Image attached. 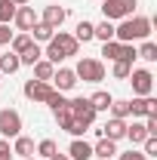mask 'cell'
Returning <instances> with one entry per match:
<instances>
[{"mask_svg": "<svg viewBox=\"0 0 157 160\" xmlns=\"http://www.w3.org/2000/svg\"><path fill=\"white\" fill-rule=\"evenodd\" d=\"M80 43L74 40V34H65V31H59V34H53V40L46 43V62H53V65H59L62 59H71V56H77Z\"/></svg>", "mask_w": 157, "mask_h": 160, "instance_id": "1", "label": "cell"}, {"mask_svg": "<svg viewBox=\"0 0 157 160\" xmlns=\"http://www.w3.org/2000/svg\"><path fill=\"white\" fill-rule=\"evenodd\" d=\"M74 74L83 83H99V80H105V65L99 59H80L77 68H74Z\"/></svg>", "mask_w": 157, "mask_h": 160, "instance_id": "2", "label": "cell"}, {"mask_svg": "<svg viewBox=\"0 0 157 160\" xmlns=\"http://www.w3.org/2000/svg\"><path fill=\"white\" fill-rule=\"evenodd\" d=\"M0 136H3V139H16V136H22V117H19V111H13V108H3V111H0Z\"/></svg>", "mask_w": 157, "mask_h": 160, "instance_id": "3", "label": "cell"}, {"mask_svg": "<svg viewBox=\"0 0 157 160\" xmlns=\"http://www.w3.org/2000/svg\"><path fill=\"white\" fill-rule=\"evenodd\" d=\"M129 83H133V92H136V96H151V89H154V74L145 71V68H136V71H129Z\"/></svg>", "mask_w": 157, "mask_h": 160, "instance_id": "4", "label": "cell"}, {"mask_svg": "<svg viewBox=\"0 0 157 160\" xmlns=\"http://www.w3.org/2000/svg\"><path fill=\"white\" fill-rule=\"evenodd\" d=\"M68 108H71V114H74V120H80L83 126H93V120H96V108L89 105V99H71L68 102Z\"/></svg>", "mask_w": 157, "mask_h": 160, "instance_id": "5", "label": "cell"}, {"mask_svg": "<svg viewBox=\"0 0 157 160\" xmlns=\"http://www.w3.org/2000/svg\"><path fill=\"white\" fill-rule=\"evenodd\" d=\"M129 114H133V117L157 114V99H151V96H136V99H129Z\"/></svg>", "mask_w": 157, "mask_h": 160, "instance_id": "6", "label": "cell"}, {"mask_svg": "<svg viewBox=\"0 0 157 160\" xmlns=\"http://www.w3.org/2000/svg\"><path fill=\"white\" fill-rule=\"evenodd\" d=\"M49 92H53V83H46V80H34L31 77L28 83H25V96H28L31 102H46Z\"/></svg>", "mask_w": 157, "mask_h": 160, "instance_id": "7", "label": "cell"}, {"mask_svg": "<svg viewBox=\"0 0 157 160\" xmlns=\"http://www.w3.org/2000/svg\"><path fill=\"white\" fill-rule=\"evenodd\" d=\"M74 86H77V74H74L71 68H59V71L53 74V89L68 92V89H74Z\"/></svg>", "mask_w": 157, "mask_h": 160, "instance_id": "8", "label": "cell"}, {"mask_svg": "<svg viewBox=\"0 0 157 160\" xmlns=\"http://www.w3.org/2000/svg\"><path fill=\"white\" fill-rule=\"evenodd\" d=\"M102 139H111V142H117V139H123L126 136V120H117V117H111L102 129H96Z\"/></svg>", "mask_w": 157, "mask_h": 160, "instance_id": "9", "label": "cell"}, {"mask_svg": "<svg viewBox=\"0 0 157 160\" xmlns=\"http://www.w3.org/2000/svg\"><path fill=\"white\" fill-rule=\"evenodd\" d=\"M102 12H105V19L114 22V19H129L133 12L123 6V0H102Z\"/></svg>", "mask_w": 157, "mask_h": 160, "instance_id": "10", "label": "cell"}, {"mask_svg": "<svg viewBox=\"0 0 157 160\" xmlns=\"http://www.w3.org/2000/svg\"><path fill=\"white\" fill-rule=\"evenodd\" d=\"M13 22L19 25V31H25V34H28V31H31V28L37 25L34 6H19V9H16V16H13Z\"/></svg>", "mask_w": 157, "mask_h": 160, "instance_id": "11", "label": "cell"}, {"mask_svg": "<svg viewBox=\"0 0 157 160\" xmlns=\"http://www.w3.org/2000/svg\"><path fill=\"white\" fill-rule=\"evenodd\" d=\"M148 34H151V19H145V16L129 19V43L133 40H145Z\"/></svg>", "mask_w": 157, "mask_h": 160, "instance_id": "12", "label": "cell"}, {"mask_svg": "<svg viewBox=\"0 0 157 160\" xmlns=\"http://www.w3.org/2000/svg\"><path fill=\"white\" fill-rule=\"evenodd\" d=\"M65 16H68V9L53 3V6H46V9H43V25H49L53 31H59V28H62V22H65Z\"/></svg>", "mask_w": 157, "mask_h": 160, "instance_id": "13", "label": "cell"}, {"mask_svg": "<svg viewBox=\"0 0 157 160\" xmlns=\"http://www.w3.org/2000/svg\"><path fill=\"white\" fill-rule=\"evenodd\" d=\"M68 157L71 160H89L93 157V145L83 142V139H74L71 145H68Z\"/></svg>", "mask_w": 157, "mask_h": 160, "instance_id": "14", "label": "cell"}, {"mask_svg": "<svg viewBox=\"0 0 157 160\" xmlns=\"http://www.w3.org/2000/svg\"><path fill=\"white\" fill-rule=\"evenodd\" d=\"M117 154V145L111 139H99V145H93V157H99V160H111Z\"/></svg>", "mask_w": 157, "mask_h": 160, "instance_id": "15", "label": "cell"}, {"mask_svg": "<svg viewBox=\"0 0 157 160\" xmlns=\"http://www.w3.org/2000/svg\"><path fill=\"white\" fill-rule=\"evenodd\" d=\"M31 68H34V77H37V80H46V83L53 80V74H56V65H53V62H46V59L34 62Z\"/></svg>", "mask_w": 157, "mask_h": 160, "instance_id": "16", "label": "cell"}, {"mask_svg": "<svg viewBox=\"0 0 157 160\" xmlns=\"http://www.w3.org/2000/svg\"><path fill=\"white\" fill-rule=\"evenodd\" d=\"M28 34H31V40H34V43H49L56 31H53L49 25H43V22H37V25H34V28H31Z\"/></svg>", "mask_w": 157, "mask_h": 160, "instance_id": "17", "label": "cell"}, {"mask_svg": "<svg viewBox=\"0 0 157 160\" xmlns=\"http://www.w3.org/2000/svg\"><path fill=\"white\" fill-rule=\"evenodd\" d=\"M93 37L102 40V43H108V40H114V25L105 19V22H99V25H93Z\"/></svg>", "mask_w": 157, "mask_h": 160, "instance_id": "18", "label": "cell"}, {"mask_svg": "<svg viewBox=\"0 0 157 160\" xmlns=\"http://www.w3.org/2000/svg\"><path fill=\"white\" fill-rule=\"evenodd\" d=\"M13 154H19V157H34V142L28 139V136H16Z\"/></svg>", "mask_w": 157, "mask_h": 160, "instance_id": "19", "label": "cell"}, {"mask_svg": "<svg viewBox=\"0 0 157 160\" xmlns=\"http://www.w3.org/2000/svg\"><path fill=\"white\" fill-rule=\"evenodd\" d=\"M111 102H114V96H111V92H105V89H99L96 96H89V105L96 108V114H99V111H108V108H111Z\"/></svg>", "mask_w": 157, "mask_h": 160, "instance_id": "20", "label": "cell"}, {"mask_svg": "<svg viewBox=\"0 0 157 160\" xmlns=\"http://www.w3.org/2000/svg\"><path fill=\"white\" fill-rule=\"evenodd\" d=\"M19 68H22V62H19V56H16V52L0 56V71H3V74H16Z\"/></svg>", "mask_w": 157, "mask_h": 160, "instance_id": "21", "label": "cell"}, {"mask_svg": "<svg viewBox=\"0 0 157 160\" xmlns=\"http://www.w3.org/2000/svg\"><path fill=\"white\" fill-rule=\"evenodd\" d=\"M31 43H34V40H31V34H25V31H22V34H13V40H9V46H13V52H16V56H22Z\"/></svg>", "mask_w": 157, "mask_h": 160, "instance_id": "22", "label": "cell"}, {"mask_svg": "<svg viewBox=\"0 0 157 160\" xmlns=\"http://www.w3.org/2000/svg\"><path fill=\"white\" fill-rule=\"evenodd\" d=\"M123 139H129L133 145H142V142L148 139V132H145L142 123H133V126H126V136H123Z\"/></svg>", "mask_w": 157, "mask_h": 160, "instance_id": "23", "label": "cell"}, {"mask_svg": "<svg viewBox=\"0 0 157 160\" xmlns=\"http://www.w3.org/2000/svg\"><path fill=\"white\" fill-rule=\"evenodd\" d=\"M40 59H43V49H40L37 43H31V46H28V49H25V52L19 56V62H22V65H34V62H40Z\"/></svg>", "mask_w": 157, "mask_h": 160, "instance_id": "24", "label": "cell"}, {"mask_svg": "<svg viewBox=\"0 0 157 160\" xmlns=\"http://www.w3.org/2000/svg\"><path fill=\"white\" fill-rule=\"evenodd\" d=\"M16 9H19V6H16L13 0H0V25H9L13 16H16Z\"/></svg>", "mask_w": 157, "mask_h": 160, "instance_id": "25", "label": "cell"}, {"mask_svg": "<svg viewBox=\"0 0 157 160\" xmlns=\"http://www.w3.org/2000/svg\"><path fill=\"white\" fill-rule=\"evenodd\" d=\"M120 52H123V43H117V40H108V43H102V56H108L111 62L120 59Z\"/></svg>", "mask_w": 157, "mask_h": 160, "instance_id": "26", "label": "cell"}, {"mask_svg": "<svg viewBox=\"0 0 157 160\" xmlns=\"http://www.w3.org/2000/svg\"><path fill=\"white\" fill-rule=\"evenodd\" d=\"M136 56H139V59H145V62H157V43L145 40L142 49H136Z\"/></svg>", "mask_w": 157, "mask_h": 160, "instance_id": "27", "label": "cell"}, {"mask_svg": "<svg viewBox=\"0 0 157 160\" xmlns=\"http://www.w3.org/2000/svg\"><path fill=\"white\" fill-rule=\"evenodd\" d=\"M111 114H114V117H117V120H126V117H129V99H114V102H111Z\"/></svg>", "mask_w": 157, "mask_h": 160, "instance_id": "28", "label": "cell"}, {"mask_svg": "<svg viewBox=\"0 0 157 160\" xmlns=\"http://www.w3.org/2000/svg\"><path fill=\"white\" fill-rule=\"evenodd\" d=\"M74 40H77V43H89V40H93V22H80Z\"/></svg>", "mask_w": 157, "mask_h": 160, "instance_id": "29", "label": "cell"}, {"mask_svg": "<svg viewBox=\"0 0 157 160\" xmlns=\"http://www.w3.org/2000/svg\"><path fill=\"white\" fill-rule=\"evenodd\" d=\"M56 123H59V126H62V129H65V132H68V126L74 123V114H71V108H68V105L56 111Z\"/></svg>", "mask_w": 157, "mask_h": 160, "instance_id": "30", "label": "cell"}, {"mask_svg": "<svg viewBox=\"0 0 157 160\" xmlns=\"http://www.w3.org/2000/svg\"><path fill=\"white\" fill-rule=\"evenodd\" d=\"M46 105H49L53 111H59V108H65V105H68V99H65V92H59V89H53V92L46 96Z\"/></svg>", "mask_w": 157, "mask_h": 160, "instance_id": "31", "label": "cell"}, {"mask_svg": "<svg viewBox=\"0 0 157 160\" xmlns=\"http://www.w3.org/2000/svg\"><path fill=\"white\" fill-rule=\"evenodd\" d=\"M34 151H37L40 157H46V160H49L53 154H56V142H53V139H43V142L37 145V148H34Z\"/></svg>", "mask_w": 157, "mask_h": 160, "instance_id": "32", "label": "cell"}, {"mask_svg": "<svg viewBox=\"0 0 157 160\" xmlns=\"http://www.w3.org/2000/svg\"><path fill=\"white\" fill-rule=\"evenodd\" d=\"M129 71H133L129 62H123V59L114 62V77H117V80H126V77H129Z\"/></svg>", "mask_w": 157, "mask_h": 160, "instance_id": "33", "label": "cell"}, {"mask_svg": "<svg viewBox=\"0 0 157 160\" xmlns=\"http://www.w3.org/2000/svg\"><path fill=\"white\" fill-rule=\"evenodd\" d=\"M142 145H145V151H142L145 157H157V136H148Z\"/></svg>", "mask_w": 157, "mask_h": 160, "instance_id": "34", "label": "cell"}, {"mask_svg": "<svg viewBox=\"0 0 157 160\" xmlns=\"http://www.w3.org/2000/svg\"><path fill=\"white\" fill-rule=\"evenodd\" d=\"M142 126H145V132H148V136H157V114H148Z\"/></svg>", "mask_w": 157, "mask_h": 160, "instance_id": "35", "label": "cell"}, {"mask_svg": "<svg viewBox=\"0 0 157 160\" xmlns=\"http://www.w3.org/2000/svg\"><path fill=\"white\" fill-rule=\"evenodd\" d=\"M86 129H89V126H83V123H80V120H74V123H71V126H68V132H71V136H74V139H80V136H83V132H86Z\"/></svg>", "mask_w": 157, "mask_h": 160, "instance_id": "36", "label": "cell"}, {"mask_svg": "<svg viewBox=\"0 0 157 160\" xmlns=\"http://www.w3.org/2000/svg\"><path fill=\"white\" fill-rule=\"evenodd\" d=\"M0 160H13V148L6 139H0Z\"/></svg>", "mask_w": 157, "mask_h": 160, "instance_id": "37", "label": "cell"}, {"mask_svg": "<svg viewBox=\"0 0 157 160\" xmlns=\"http://www.w3.org/2000/svg\"><path fill=\"white\" fill-rule=\"evenodd\" d=\"M120 160H148V157H145L142 151H133V148H129V151H123V154H120Z\"/></svg>", "mask_w": 157, "mask_h": 160, "instance_id": "38", "label": "cell"}, {"mask_svg": "<svg viewBox=\"0 0 157 160\" xmlns=\"http://www.w3.org/2000/svg\"><path fill=\"white\" fill-rule=\"evenodd\" d=\"M13 40V31H9V25H0V46L3 43H9Z\"/></svg>", "mask_w": 157, "mask_h": 160, "instance_id": "39", "label": "cell"}, {"mask_svg": "<svg viewBox=\"0 0 157 160\" xmlns=\"http://www.w3.org/2000/svg\"><path fill=\"white\" fill-rule=\"evenodd\" d=\"M49 160H71V157H68V154H59V151H56V154H53Z\"/></svg>", "mask_w": 157, "mask_h": 160, "instance_id": "40", "label": "cell"}, {"mask_svg": "<svg viewBox=\"0 0 157 160\" xmlns=\"http://www.w3.org/2000/svg\"><path fill=\"white\" fill-rule=\"evenodd\" d=\"M13 3H16V6H28V0H13Z\"/></svg>", "mask_w": 157, "mask_h": 160, "instance_id": "41", "label": "cell"}, {"mask_svg": "<svg viewBox=\"0 0 157 160\" xmlns=\"http://www.w3.org/2000/svg\"><path fill=\"white\" fill-rule=\"evenodd\" d=\"M22 160H37V157H22Z\"/></svg>", "mask_w": 157, "mask_h": 160, "instance_id": "42", "label": "cell"}]
</instances>
